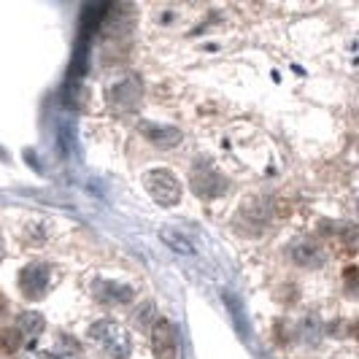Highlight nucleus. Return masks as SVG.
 Returning <instances> with one entry per match:
<instances>
[{
	"mask_svg": "<svg viewBox=\"0 0 359 359\" xmlns=\"http://www.w3.org/2000/svg\"><path fill=\"white\" fill-rule=\"evenodd\" d=\"M144 187L149 192V198L154 200L157 205H176L181 200V181L165 170V168H157V170H149L144 176Z\"/></svg>",
	"mask_w": 359,
	"mask_h": 359,
	"instance_id": "2",
	"label": "nucleus"
},
{
	"mask_svg": "<svg viewBox=\"0 0 359 359\" xmlns=\"http://www.w3.org/2000/svg\"><path fill=\"white\" fill-rule=\"evenodd\" d=\"M138 97H141V90L135 87V84H130V81H119V84H114L111 92H108V100H111V106L114 108H122V111H135L138 106Z\"/></svg>",
	"mask_w": 359,
	"mask_h": 359,
	"instance_id": "6",
	"label": "nucleus"
},
{
	"mask_svg": "<svg viewBox=\"0 0 359 359\" xmlns=\"http://www.w3.org/2000/svg\"><path fill=\"white\" fill-rule=\"evenodd\" d=\"M52 287V268L46 262H30L19 270V292L25 300H38Z\"/></svg>",
	"mask_w": 359,
	"mask_h": 359,
	"instance_id": "3",
	"label": "nucleus"
},
{
	"mask_svg": "<svg viewBox=\"0 0 359 359\" xmlns=\"http://www.w3.org/2000/svg\"><path fill=\"white\" fill-rule=\"evenodd\" d=\"M3 313H6V297L0 294V316H3Z\"/></svg>",
	"mask_w": 359,
	"mask_h": 359,
	"instance_id": "15",
	"label": "nucleus"
},
{
	"mask_svg": "<svg viewBox=\"0 0 359 359\" xmlns=\"http://www.w3.org/2000/svg\"><path fill=\"white\" fill-rule=\"evenodd\" d=\"M90 338L111 359H127L130 357V335L122 324H116L114 319H100L90 327Z\"/></svg>",
	"mask_w": 359,
	"mask_h": 359,
	"instance_id": "1",
	"label": "nucleus"
},
{
	"mask_svg": "<svg viewBox=\"0 0 359 359\" xmlns=\"http://www.w3.org/2000/svg\"><path fill=\"white\" fill-rule=\"evenodd\" d=\"M149 316H151V303H144V306H141V311L133 316V324H135L138 330H146V327H149V324H146V322H149Z\"/></svg>",
	"mask_w": 359,
	"mask_h": 359,
	"instance_id": "14",
	"label": "nucleus"
},
{
	"mask_svg": "<svg viewBox=\"0 0 359 359\" xmlns=\"http://www.w3.org/2000/svg\"><path fill=\"white\" fill-rule=\"evenodd\" d=\"M41 359H79V346L71 343V346H60L57 343V348L49 351V354H43Z\"/></svg>",
	"mask_w": 359,
	"mask_h": 359,
	"instance_id": "13",
	"label": "nucleus"
},
{
	"mask_svg": "<svg viewBox=\"0 0 359 359\" xmlns=\"http://www.w3.org/2000/svg\"><path fill=\"white\" fill-rule=\"evenodd\" d=\"M151 354L154 359H176V330L168 319L151 324Z\"/></svg>",
	"mask_w": 359,
	"mask_h": 359,
	"instance_id": "4",
	"label": "nucleus"
},
{
	"mask_svg": "<svg viewBox=\"0 0 359 359\" xmlns=\"http://www.w3.org/2000/svg\"><path fill=\"white\" fill-rule=\"evenodd\" d=\"M162 241L173 249V252H179V254H195V249H192V243L184 238L181 233H176V230H162Z\"/></svg>",
	"mask_w": 359,
	"mask_h": 359,
	"instance_id": "12",
	"label": "nucleus"
},
{
	"mask_svg": "<svg viewBox=\"0 0 359 359\" xmlns=\"http://www.w3.org/2000/svg\"><path fill=\"white\" fill-rule=\"evenodd\" d=\"M19 346H22V335L17 327L0 330V354H17Z\"/></svg>",
	"mask_w": 359,
	"mask_h": 359,
	"instance_id": "11",
	"label": "nucleus"
},
{
	"mask_svg": "<svg viewBox=\"0 0 359 359\" xmlns=\"http://www.w3.org/2000/svg\"><path fill=\"white\" fill-rule=\"evenodd\" d=\"M17 330H19V335L33 338V335H38V332L43 330V316H38L33 311H25V313L17 316Z\"/></svg>",
	"mask_w": 359,
	"mask_h": 359,
	"instance_id": "10",
	"label": "nucleus"
},
{
	"mask_svg": "<svg viewBox=\"0 0 359 359\" xmlns=\"http://www.w3.org/2000/svg\"><path fill=\"white\" fill-rule=\"evenodd\" d=\"M292 257H294V262H300V265H319L322 262V252L316 249V243H311V241H297V243H292Z\"/></svg>",
	"mask_w": 359,
	"mask_h": 359,
	"instance_id": "9",
	"label": "nucleus"
},
{
	"mask_svg": "<svg viewBox=\"0 0 359 359\" xmlns=\"http://www.w3.org/2000/svg\"><path fill=\"white\" fill-rule=\"evenodd\" d=\"M192 187H195V192H198L200 198H216L219 192H224L227 181H224L222 176H219V173H214V170L208 168V170H198V173H195V181H192Z\"/></svg>",
	"mask_w": 359,
	"mask_h": 359,
	"instance_id": "7",
	"label": "nucleus"
},
{
	"mask_svg": "<svg viewBox=\"0 0 359 359\" xmlns=\"http://www.w3.org/2000/svg\"><path fill=\"white\" fill-rule=\"evenodd\" d=\"M141 130H144L146 138H151L154 144H160V146L181 144V133L176 130V127H162V125H151V122H146V125H141Z\"/></svg>",
	"mask_w": 359,
	"mask_h": 359,
	"instance_id": "8",
	"label": "nucleus"
},
{
	"mask_svg": "<svg viewBox=\"0 0 359 359\" xmlns=\"http://www.w3.org/2000/svg\"><path fill=\"white\" fill-rule=\"evenodd\" d=\"M92 292L100 303H108V306H127L133 300V289L119 281H97Z\"/></svg>",
	"mask_w": 359,
	"mask_h": 359,
	"instance_id": "5",
	"label": "nucleus"
}]
</instances>
